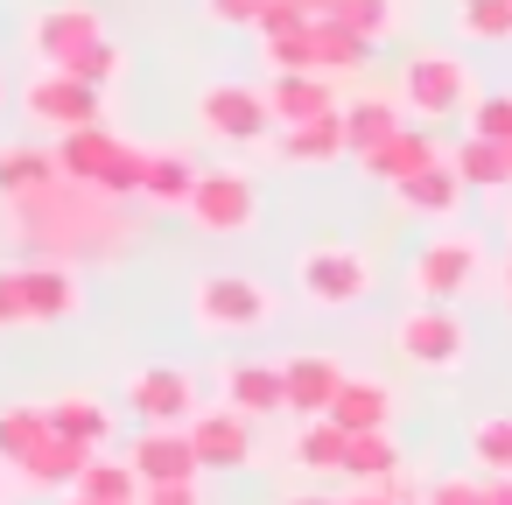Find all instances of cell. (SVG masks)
I'll list each match as a JSON object with an SVG mask.
<instances>
[{
  "label": "cell",
  "mask_w": 512,
  "mask_h": 505,
  "mask_svg": "<svg viewBox=\"0 0 512 505\" xmlns=\"http://www.w3.org/2000/svg\"><path fill=\"white\" fill-rule=\"evenodd\" d=\"M127 407L148 421V428H190L197 414V379L183 365H141L127 379Z\"/></svg>",
  "instance_id": "cell-9"
},
{
  "label": "cell",
  "mask_w": 512,
  "mask_h": 505,
  "mask_svg": "<svg viewBox=\"0 0 512 505\" xmlns=\"http://www.w3.org/2000/svg\"><path fill=\"white\" fill-rule=\"evenodd\" d=\"M274 505H344V498H330V491H288V498H274Z\"/></svg>",
  "instance_id": "cell-47"
},
{
  "label": "cell",
  "mask_w": 512,
  "mask_h": 505,
  "mask_svg": "<svg viewBox=\"0 0 512 505\" xmlns=\"http://www.w3.org/2000/svg\"><path fill=\"white\" fill-rule=\"evenodd\" d=\"M351 141H344V106L323 113V120H302V127H281V155L288 162H337Z\"/></svg>",
  "instance_id": "cell-27"
},
{
  "label": "cell",
  "mask_w": 512,
  "mask_h": 505,
  "mask_svg": "<svg viewBox=\"0 0 512 505\" xmlns=\"http://www.w3.org/2000/svg\"><path fill=\"white\" fill-rule=\"evenodd\" d=\"M71 505H92V498H78V491H71Z\"/></svg>",
  "instance_id": "cell-50"
},
{
  "label": "cell",
  "mask_w": 512,
  "mask_h": 505,
  "mask_svg": "<svg viewBox=\"0 0 512 505\" xmlns=\"http://www.w3.org/2000/svg\"><path fill=\"white\" fill-rule=\"evenodd\" d=\"M463 36H477V43H505L512 36V0H463Z\"/></svg>",
  "instance_id": "cell-37"
},
{
  "label": "cell",
  "mask_w": 512,
  "mask_h": 505,
  "mask_svg": "<svg viewBox=\"0 0 512 505\" xmlns=\"http://www.w3.org/2000/svg\"><path fill=\"white\" fill-rule=\"evenodd\" d=\"M302 8H309V15H316V22H323V15H330V8H337V0H302Z\"/></svg>",
  "instance_id": "cell-48"
},
{
  "label": "cell",
  "mask_w": 512,
  "mask_h": 505,
  "mask_svg": "<svg viewBox=\"0 0 512 505\" xmlns=\"http://www.w3.org/2000/svg\"><path fill=\"white\" fill-rule=\"evenodd\" d=\"M477 281V239L470 232H449V239H428L407 267V288L414 302H456L463 288Z\"/></svg>",
  "instance_id": "cell-8"
},
{
  "label": "cell",
  "mask_w": 512,
  "mask_h": 505,
  "mask_svg": "<svg viewBox=\"0 0 512 505\" xmlns=\"http://www.w3.org/2000/svg\"><path fill=\"white\" fill-rule=\"evenodd\" d=\"M400 470H407V463H400L393 428H365V435L344 442V477H358V484H386V477H400Z\"/></svg>",
  "instance_id": "cell-26"
},
{
  "label": "cell",
  "mask_w": 512,
  "mask_h": 505,
  "mask_svg": "<svg viewBox=\"0 0 512 505\" xmlns=\"http://www.w3.org/2000/svg\"><path fill=\"white\" fill-rule=\"evenodd\" d=\"M442 162V148H435V134H421V127H400L393 141H379L372 155H365V176L372 183H407V176H421V169H435Z\"/></svg>",
  "instance_id": "cell-19"
},
{
  "label": "cell",
  "mask_w": 512,
  "mask_h": 505,
  "mask_svg": "<svg viewBox=\"0 0 512 505\" xmlns=\"http://www.w3.org/2000/svg\"><path fill=\"white\" fill-rule=\"evenodd\" d=\"M22 113L50 134H78V127H99L106 120V92L71 78V71H36L29 92H22Z\"/></svg>",
  "instance_id": "cell-4"
},
{
  "label": "cell",
  "mask_w": 512,
  "mask_h": 505,
  "mask_svg": "<svg viewBox=\"0 0 512 505\" xmlns=\"http://www.w3.org/2000/svg\"><path fill=\"white\" fill-rule=\"evenodd\" d=\"M470 134H484V141H512V92L477 99V106H470Z\"/></svg>",
  "instance_id": "cell-40"
},
{
  "label": "cell",
  "mask_w": 512,
  "mask_h": 505,
  "mask_svg": "<svg viewBox=\"0 0 512 505\" xmlns=\"http://www.w3.org/2000/svg\"><path fill=\"white\" fill-rule=\"evenodd\" d=\"M407 211H421V218H449L456 204H463V176L449 169V155L435 162V169H421V176H407L400 190H393Z\"/></svg>",
  "instance_id": "cell-25"
},
{
  "label": "cell",
  "mask_w": 512,
  "mask_h": 505,
  "mask_svg": "<svg viewBox=\"0 0 512 505\" xmlns=\"http://www.w3.org/2000/svg\"><path fill=\"white\" fill-rule=\"evenodd\" d=\"M92 456H99V449H85V442H71V435H50V442L22 463V484H36V491H71Z\"/></svg>",
  "instance_id": "cell-21"
},
{
  "label": "cell",
  "mask_w": 512,
  "mask_h": 505,
  "mask_svg": "<svg viewBox=\"0 0 512 505\" xmlns=\"http://www.w3.org/2000/svg\"><path fill=\"white\" fill-rule=\"evenodd\" d=\"M15 281H22L29 323H64V316H78V302H85L71 260H29V267H15Z\"/></svg>",
  "instance_id": "cell-14"
},
{
  "label": "cell",
  "mask_w": 512,
  "mask_h": 505,
  "mask_svg": "<svg viewBox=\"0 0 512 505\" xmlns=\"http://www.w3.org/2000/svg\"><path fill=\"white\" fill-rule=\"evenodd\" d=\"M50 442V407H0V463H29Z\"/></svg>",
  "instance_id": "cell-29"
},
{
  "label": "cell",
  "mask_w": 512,
  "mask_h": 505,
  "mask_svg": "<svg viewBox=\"0 0 512 505\" xmlns=\"http://www.w3.org/2000/svg\"><path fill=\"white\" fill-rule=\"evenodd\" d=\"M393 344H400V358L421 365V372H456L463 351H470V330H463V316H456L449 302H414V309L393 323Z\"/></svg>",
  "instance_id": "cell-3"
},
{
  "label": "cell",
  "mask_w": 512,
  "mask_h": 505,
  "mask_svg": "<svg viewBox=\"0 0 512 505\" xmlns=\"http://www.w3.org/2000/svg\"><path fill=\"white\" fill-rule=\"evenodd\" d=\"M470 463L477 477H512V414H484L470 428Z\"/></svg>",
  "instance_id": "cell-34"
},
{
  "label": "cell",
  "mask_w": 512,
  "mask_h": 505,
  "mask_svg": "<svg viewBox=\"0 0 512 505\" xmlns=\"http://www.w3.org/2000/svg\"><path fill=\"white\" fill-rule=\"evenodd\" d=\"M29 323V309H22V281H15V267H0V330H22Z\"/></svg>",
  "instance_id": "cell-43"
},
{
  "label": "cell",
  "mask_w": 512,
  "mask_h": 505,
  "mask_svg": "<svg viewBox=\"0 0 512 505\" xmlns=\"http://www.w3.org/2000/svg\"><path fill=\"white\" fill-rule=\"evenodd\" d=\"M197 162L183 155V148H148V176H141V197H155V204H190V190H197Z\"/></svg>",
  "instance_id": "cell-28"
},
{
  "label": "cell",
  "mask_w": 512,
  "mask_h": 505,
  "mask_svg": "<svg viewBox=\"0 0 512 505\" xmlns=\"http://www.w3.org/2000/svg\"><path fill=\"white\" fill-rule=\"evenodd\" d=\"M316 15L302 8V0H260V15H253V29H260V43H274V36H302Z\"/></svg>",
  "instance_id": "cell-38"
},
{
  "label": "cell",
  "mask_w": 512,
  "mask_h": 505,
  "mask_svg": "<svg viewBox=\"0 0 512 505\" xmlns=\"http://www.w3.org/2000/svg\"><path fill=\"white\" fill-rule=\"evenodd\" d=\"M267 288L260 281H246V274H204L197 288H190V316L204 323V330H260L267 323Z\"/></svg>",
  "instance_id": "cell-7"
},
{
  "label": "cell",
  "mask_w": 512,
  "mask_h": 505,
  "mask_svg": "<svg viewBox=\"0 0 512 505\" xmlns=\"http://www.w3.org/2000/svg\"><path fill=\"white\" fill-rule=\"evenodd\" d=\"M260 57H267V71H316V43H309V29H302V36H274V43H260Z\"/></svg>",
  "instance_id": "cell-39"
},
{
  "label": "cell",
  "mask_w": 512,
  "mask_h": 505,
  "mask_svg": "<svg viewBox=\"0 0 512 505\" xmlns=\"http://www.w3.org/2000/svg\"><path fill=\"white\" fill-rule=\"evenodd\" d=\"M113 204L120 197L57 176V183L29 190V197H8V218L36 246V260H106V253L127 246V218Z\"/></svg>",
  "instance_id": "cell-1"
},
{
  "label": "cell",
  "mask_w": 512,
  "mask_h": 505,
  "mask_svg": "<svg viewBox=\"0 0 512 505\" xmlns=\"http://www.w3.org/2000/svg\"><path fill=\"white\" fill-rule=\"evenodd\" d=\"M106 29H99V15L85 8V0H71V8H43L36 22H29V50L43 57V71H64L78 50H92Z\"/></svg>",
  "instance_id": "cell-12"
},
{
  "label": "cell",
  "mask_w": 512,
  "mask_h": 505,
  "mask_svg": "<svg viewBox=\"0 0 512 505\" xmlns=\"http://www.w3.org/2000/svg\"><path fill=\"white\" fill-rule=\"evenodd\" d=\"M309 43H316V71H323V78H351V71L365 64V50H372L365 36H351V29H344V22H330V15H323V22H309Z\"/></svg>",
  "instance_id": "cell-30"
},
{
  "label": "cell",
  "mask_w": 512,
  "mask_h": 505,
  "mask_svg": "<svg viewBox=\"0 0 512 505\" xmlns=\"http://www.w3.org/2000/svg\"><path fill=\"white\" fill-rule=\"evenodd\" d=\"M484 505H512V477H484Z\"/></svg>",
  "instance_id": "cell-46"
},
{
  "label": "cell",
  "mask_w": 512,
  "mask_h": 505,
  "mask_svg": "<svg viewBox=\"0 0 512 505\" xmlns=\"http://www.w3.org/2000/svg\"><path fill=\"white\" fill-rule=\"evenodd\" d=\"M71 491H78V498H92V505H141V491H148V484L134 477V463H127V456H106V449H99Z\"/></svg>",
  "instance_id": "cell-24"
},
{
  "label": "cell",
  "mask_w": 512,
  "mask_h": 505,
  "mask_svg": "<svg viewBox=\"0 0 512 505\" xmlns=\"http://www.w3.org/2000/svg\"><path fill=\"white\" fill-rule=\"evenodd\" d=\"M281 379H288V414L316 421V414H330V400H337V386H344L351 372H344L337 358H323V351H302V358L281 365Z\"/></svg>",
  "instance_id": "cell-16"
},
{
  "label": "cell",
  "mask_w": 512,
  "mask_h": 505,
  "mask_svg": "<svg viewBox=\"0 0 512 505\" xmlns=\"http://www.w3.org/2000/svg\"><path fill=\"white\" fill-rule=\"evenodd\" d=\"M204 15H211L218 29H253V15H260V0H204Z\"/></svg>",
  "instance_id": "cell-44"
},
{
  "label": "cell",
  "mask_w": 512,
  "mask_h": 505,
  "mask_svg": "<svg viewBox=\"0 0 512 505\" xmlns=\"http://www.w3.org/2000/svg\"><path fill=\"white\" fill-rule=\"evenodd\" d=\"M197 127H204L211 141L253 148V141L274 134V106H267V92H253V85H204V99H197Z\"/></svg>",
  "instance_id": "cell-6"
},
{
  "label": "cell",
  "mask_w": 512,
  "mask_h": 505,
  "mask_svg": "<svg viewBox=\"0 0 512 505\" xmlns=\"http://www.w3.org/2000/svg\"><path fill=\"white\" fill-rule=\"evenodd\" d=\"M64 71H71V78H85V85H99V92H106V85H120V71H127V50H120V43H113V36H99V43H92V50H78V57H71V64H64Z\"/></svg>",
  "instance_id": "cell-35"
},
{
  "label": "cell",
  "mask_w": 512,
  "mask_h": 505,
  "mask_svg": "<svg viewBox=\"0 0 512 505\" xmlns=\"http://www.w3.org/2000/svg\"><path fill=\"white\" fill-rule=\"evenodd\" d=\"M64 169H57V155H43V148H0V197H29V190H43V183H57Z\"/></svg>",
  "instance_id": "cell-33"
},
{
  "label": "cell",
  "mask_w": 512,
  "mask_h": 505,
  "mask_svg": "<svg viewBox=\"0 0 512 505\" xmlns=\"http://www.w3.org/2000/svg\"><path fill=\"white\" fill-rule=\"evenodd\" d=\"M400 99H407L414 113H428V120L463 113V106H470V71H463V57H442V50L414 57L407 78H400Z\"/></svg>",
  "instance_id": "cell-10"
},
{
  "label": "cell",
  "mask_w": 512,
  "mask_h": 505,
  "mask_svg": "<svg viewBox=\"0 0 512 505\" xmlns=\"http://www.w3.org/2000/svg\"><path fill=\"white\" fill-rule=\"evenodd\" d=\"M505 288H512V260H505Z\"/></svg>",
  "instance_id": "cell-49"
},
{
  "label": "cell",
  "mask_w": 512,
  "mask_h": 505,
  "mask_svg": "<svg viewBox=\"0 0 512 505\" xmlns=\"http://www.w3.org/2000/svg\"><path fill=\"white\" fill-rule=\"evenodd\" d=\"M57 169H64L71 183H85V190L134 197V190H141V176H148V148H134V141L106 134V120H99V127H78V134H64V141H57Z\"/></svg>",
  "instance_id": "cell-2"
},
{
  "label": "cell",
  "mask_w": 512,
  "mask_h": 505,
  "mask_svg": "<svg viewBox=\"0 0 512 505\" xmlns=\"http://www.w3.org/2000/svg\"><path fill=\"white\" fill-rule=\"evenodd\" d=\"M449 169L463 176V190H505V183H512L505 141H484V134H463V141L449 148Z\"/></svg>",
  "instance_id": "cell-23"
},
{
  "label": "cell",
  "mask_w": 512,
  "mask_h": 505,
  "mask_svg": "<svg viewBox=\"0 0 512 505\" xmlns=\"http://www.w3.org/2000/svg\"><path fill=\"white\" fill-rule=\"evenodd\" d=\"M295 281H302V302L316 309H351L372 295V260L358 246H309L295 260Z\"/></svg>",
  "instance_id": "cell-5"
},
{
  "label": "cell",
  "mask_w": 512,
  "mask_h": 505,
  "mask_svg": "<svg viewBox=\"0 0 512 505\" xmlns=\"http://www.w3.org/2000/svg\"><path fill=\"white\" fill-rule=\"evenodd\" d=\"M421 505H484V477H442V484H428Z\"/></svg>",
  "instance_id": "cell-42"
},
{
  "label": "cell",
  "mask_w": 512,
  "mask_h": 505,
  "mask_svg": "<svg viewBox=\"0 0 512 505\" xmlns=\"http://www.w3.org/2000/svg\"><path fill=\"white\" fill-rule=\"evenodd\" d=\"M393 134H400V113H393L386 99H351V106H344V141H351L358 162H365L379 141H393Z\"/></svg>",
  "instance_id": "cell-32"
},
{
  "label": "cell",
  "mask_w": 512,
  "mask_h": 505,
  "mask_svg": "<svg viewBox=\"0 0 512 505\" xmlns=\"http://www.w3.org/2000/svg\"><path fill=\"white\" fill-rule=\"evenodd\" d=\"M421 498H428V491H414L407 470H400V477H386V484H358L344 505H421Z\"/></svg>",
  "instance_id": "cell-41"
},
{
  "label": "cell",
  "mask_w": 512,
  "mask_h": 505,
  "mask_svg": "<svg viewBox=\"0 0 512 505\" xmlns=\"http://www.w3.org/2000/svg\"><path fill=\"white\" fill-rule=\"evenodd\" d=\"M50 435H71L85 449H106L113 442V407L92 400V393H64V400H50Z\"/></svg>",
  "instance_id": "cell-22"
},
{
  "label": "cell",
  "mask_w": 512,
  "mask_h": 505,
  "mask_svg": "<svg viewBox=\"0 0 512 505\" xmlns=\"http://www.w3.org/2000/svg\"><path fill=\"white\" fill-rule=\"evenodd\" d=\"M505 155H512V141H505Z\"/></svg>",
  "instance_id": "cell-51"
},
{
  "label": "cell",
  "mask_w": 512,
  "mask_h": 505,
  "mask_svg": "<svg viewBox=\"0 0 512 505\" xmlns=\"http://www.w3.org/2000/svg\"><path fill=\"white\" fill-rule=\"evenodd\" d=\"M225 407H239L246 421L281 414V407H288V379H281V365H267V358H239V365L225 372Z\"/></svg>",
  "instance_id": "cell-17"
},
{
  "label": "cell",
  "mask_w": 512,
  "mask_h": 505,
  "mask_svg": "<svg viewBox=\"0 0 512 505\" xmlns=\"http://www.w3.org/2000/svg\"><path fill=\"white\" fill-rule=\"evenodd\" d=\"M183 211L197 218V232H246L253 211H260V190H253L239 169H204Z\"/></svg>",
  "instance_id": "cell-11"
},
{
  "label": "cell",
  "mask_w": 512,
  "mask_h": 505,
  "mask_svg": "<svg viewBox=\"0 0 512 505\" xmlns=\"http://www.w3.org/2000/svg\"><path fill=\"white\" fill-rule=\"evenodd\" d=\"M330 22H344L351 36L379 43V36H393V0H337V8H330Z\"/></svg>",
  "instance_id": "cell-36"
},
{
  "label": "cell",
  "mask_w": 512,
  "mask_h": 505,
  "mask_svg": "<svg viewBox=\"0 0 512 505\" xmlns=\"http://www.w3.org/2000/svg\"><path fill=\"white\" fill-rule=\"evenodd\" d=\"M344 428L330 421V414H316V421H302V435H295V470H309V477H330V470H344Z\"/></svg>",
  "instance_id": "cell-31"
},
{
  "label": "cell",
  "mask_w": 512,
  "mask_h": 505,
  "mask_svg": "<svg viewBox=\"0 0 512 505\" xmlns=\"http://www.w3.org/2000/svg\"><path fill=\"white\" fill-rule=\"evenodd\" d=\"M330 421H337L344 435L393 428V386H386V379H344L337 400H330Z\"/></svg>",
  "instance_id": "cell-20"
},
{
  "label": "cell",
  "mask_w": 512,
  "mask_h": 505,
  "mask_svg": "<svg viewBox=\"0 0 512 505\" xmlns=\"http://www.w3.org/2000/svg\"><path fill=\"white\" fill-rule=\"evenodd\" d=\"M190 442H197V463H204V470H246V463H253V421H246L239 407L190 414Z\"/></svg>",
  "instance_id": "cell-15"
},
{
  "label": "cell",
  "mask_w": 512,
  "mask_h": 505,
  "mask_svg": "<svg viewBox=\"0 0 512 505\" xmlns=\"http://www.w3.org/2000/svg\"><path fill=\"white\" fill-rule=\"evenodd\" d=\"M267 106H274V120H281V127H302V120L337 113V92H330V78H323V71H274Z\"/></svg>",
  "instance_id": "cell-18"
},
{
  "label": "cell",
  "mask_w": 512,
  "mask_h": 505,
  "mask_svg": "<svg viewBox=\"0 0 512 505\" xmlns=\"http://www.w3.org/2000/svg\"><path fill=\"white\" fill-rule=\"evenodd\" d=\"M141 505H204V498H197V484H148Z\"/></svg>",
  "instance_id": "cell-45"
},
{
  "label": "cell",
  "mask_w": 512,
  "mask_h": 505,
  "mask_svg": "<svg viewBox=\"0 0 512 505\" xmlns=\"http://www.w3.org/2000/svg\"><path fill=\"white\" fill-rule=\"evenodd\" d=\"M127 463H134L141 484H197V470H204L190 428H141L134 449H127Z\"/></svg>",
  "instance_id": "cell-13"
}]
</instances>
